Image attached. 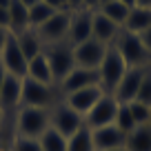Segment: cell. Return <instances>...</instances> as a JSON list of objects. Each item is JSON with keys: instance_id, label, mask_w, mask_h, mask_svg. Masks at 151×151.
I'll use <instances>...</instances> for the list:
<instances>
[{"instance_id": "obj_15", "label": "cell", "mask_w": 151, "mask_h": 151, "mask_svg": "<svg viewBox=\"0 0 151 151\" xmlns=\"http://www.w3.org/2000/svg\"><path fill=\"white\" fill-rule=\"evenodd\" d=\"M93 131V145L96 151H111V149H120L127 142V133L120 131L116 124H107L100 129H91Z\"/></svg>"}, {"instance_id": "obj_14", "label": "cell", "mask_w": 151, "mask_h": 151, "mask_svg": "<svg viewBox=\"0 0 151 151\" xmlns=\"http://www.w3.org/2000/svg\"><path fill=\"white\" fill-rule=\"evenodd\" d=\"M91 22H93V11H87V9H78L71 14V24H69V40L71 45H80L85 40L91 38Z\"/></svg>"}, {"instance_id": "obj_16", "label": "cell", "mask_w": 151, "mask_h": 151, "mask_svg": "<svg viewBox=\"0 0 151 151\" xmlns=\"http://www.w3.org/2000/svg\"><path fill=\"white\" fill-rule=\"evenodd\" d=\"M120 29L116 22L107 18L102 11H93V22H91V38L100 40L102 45H113L116 42V38H118Z\"/></svg>"}, {"instance_id": "obj_23", "label": "cell", "mask_w": 151, "mask_h": 151, "mask_svg": "<svg viewBox=\"0 0 151 151\" xmlns=\"http://www.w3.org/2000/svg\"><path fill=\"white\" fill-rule=\"evenodd\" d=\"M42 151H67V138L62 133H58L53 127H49L42 136L38 138Z\"/></svg>"}, {"instance_id": "obj_22", "label": "cell", "mask_w": 151, "mask_h": 151, "mask_svg": "<svg viewBox=\"0 0 151 151\" xmlns=\"http://www.w3.org/2000/svg\"><path fill=\"white\" fill-rule=\"evenodd\" d=\"M29 29V7H24L22 2L14 0L9 7V31L20 33Z\"/></svg>"}, {"instance_id": "obj_1", "label": "cell", "mask_w": 151, "mask_h": 151, "mask_svg": "<svg viewBox=\"0 0 151 151\" xmlns=\"http://www.w3.org/2000/svg\"><path fill=\"white\" fill-rule=\"evenodd\" d=\"M113 47L120 51V56L124 58L127 67H149L151 65V53L147 51V47L142 45V40H140L138 33H131V31H127V29H120Z\"/></svg>"}, {"instance_id": "obj_29", "label": "cell", "mask_w": 151, "mask_h": 151, "mask_svg": "<svg viewBox=\"0 0 151 151\" xmlns=\"http://www.w3.org/2000/svg\"><path fill=\"white\" fill-rule=\"evenodd\" d=\"M136 100L151 107V69L149 67H147V71H145V78H142V82H140V89H138Z\"/></svg>"}, {"instance_id": "obj_35", "label": "cell", "mask_w": 151, "mask_h": 151, "mask_svg": "<svg viewBox=\"0 0 151 151\" xmlns=\"http://www.w3.org/2000/svg\"><path fill=\"white\" fill-rule=\"evenodd\" d=\"M7 69H5V65H2V60H0V89H2V85H5V80H7Z\"/></svg>"}, {"instance_id": "obj_38", "label": "cell", "mask_w": 151, "mask_h": 151, "mask_svg": "<svg viewBox=\"0 0 151 151\" xmlns=\"http://www.w3.org/2000/svg\"><path fill=\"white\" fill-rule=\"evenodd\" d=\"M11 2H14V0H0V7H5V9H9V7H11Z\"/></svg>"}, {"instance_id": "obj_13", "label": "cell", "mask_w": 151, "mask_h": 151, "mask_svg": "<svg viewBox=\"0 0 151 151\" xmlns=\"http://www.w3.org/2000/svg\"><path fill=\"white\" fill-rule=\"evenodd\" d=\"M104 96V89L100 85L96 87H87V89H78L73 93H67V104H69L73 111H78L80 116H87L91 111L96 102Z\"/></svg>"}, {"instance_id": "obj_27", "label": "cell", "mask_w": 151, "mask_h": 151, "mask_svg": "<svg viewBox=\"0 0 151 151\" xmlns=\"http://www.w3.org/2000/svg\"><path fill=\"white\" fill-rule=\"evenodd\" d=\"M129 111H131L133 120H136V124H147L151 118V107L145 102H138V100H133V102H129Z\"/></svg>"}, {"instance_id": "obj_7", "label": "cell", "mask_w": 151, "mask_h": 151, "mask_svg": "<svg viewBox=\"0 0 151 151\" xmlns=\"http://www.w3.org/2000/svg\"><path fill=\"white\" fill-rule=\"evenodd\" d=\"M0 60H2V65H5V69H7L9 76L27 78L29 60L24 58V53H22V49H20L18 38H16L14 31L9 33V38H7V45H5V49H2V53H0Z\"/></svg>"}, {"instance_id": "obj_32", "label": "cell", "mask_w": 151, "mask_h": 151, "mask_svg": "<svg viewBox=\"0 0 151 151\" xmlns=\"http://www.w3.org/2000/svg\"><path fill=\"white\" fill-rule=\"evenodd\" d=\"M0 27L9 29V9H5V7H0Z\"/></svg>"}, {"instance_id": "obj_4", "label": "cell", "mask_w": 151, "mask_h": 151, "mask_svg": "<svg viewBox=\"0 0 151 151\" xmlns=\"http://www.w3.org/2000/svg\"><path fill=\"white\" fill-rule=\"evenodd\" d=\"M51 127V118H49L47 109L40 107H22L18 111V120H16V131L24 138H40L47 129Z\"/></svg>"}, {"instance_id": "obj_33", "label": "cell", "mask_w": 151, "mask_h": 151, "mask_svg": "<svg viewBox=\"0 0 151 151\" xmlns=\"http://www.w3.org/2000/svg\"><path fill=\"white\" fill-rule=\"evenodd\" d=\"M9 29H2L0 27V53H2V49H5V45H7V38H9Z\"/></svg>"}, {"instance_id": "obj_24", "label": "cell", "mask_w": 151, "mask_h": 151, "mask_svg": "<svg viewBox=\"0 0 151 151\" xmlns=\"http://www.w3.org/2000/svg\"><path fill=\"white\" fill-rule=\"evenodd\" d=\"M98 11H102L104 16H107L111 22H116L118 27H122L124 24V20H127V16H129V7H124L120 0H111V2H107V5H102Z\"/></svg>"}, {"instance_id": "obj_42", "label": "cell", "mask_w": 151, "mask_h": 151, "mask_svg": "<svg viewBox=\"0 0 151 151\" xmlns=\"http://www.w3.org/2000/svg\"><path fill=\"white\" fill-rule=\"evenodd\" d=\"M0 122H2V109H0Z\"/></svg>"}, {"instance_id": "obj_25", "label": "cell", "mask_w": 151, "mask_h": 151, "mask_svg": "<svg viewBox=\"0 0 151 151\" xmlns=\"http://www.w3.org/2000/svg\"><path fill=\"white\" fill-rule=\"evenodd\" d=\"M53 14H56V11H53L49 5H45L42 0H40V2H36L33 7H29V27H31V29H38L40 24L47 22Z\"/></svg>"}, {"instance_id": "obj_21", "label": "cell", "mask_w": 151, "mask_h": 151, "mask_svg": "<svg viewBox=\"0 0 151 151\" xmlns=\"http://www.w3.org/2000/svg\"><path fill=\"white\" fill-rule=\"evenodd\" d=\"M67 151H96L93 131L87 124H82L71 138H67Z\"/></svg>"}, {"instance_id": "obj_26", "label": "cell", "mask_w": 151, "mask_h": 151, "mask_svg": "<svg viewBox=\"0 0 151 151\" xmlns=\"http://www.w3.org/2000/svg\"><path fill=\"white\" fill-rule=\"evenodd\" d=\"M113 124H116L120 131H124V133H131L133 129L138 127L136 120H133V116H131V111H129V104H120L118 107V113H116Z\"/></svg>"}, {"instance_id": "obj_6", "label": "cell", "mask_w": 151, "mask_h": 151, "mask_svg": "<svg viewBox=\"0 0 151 151\" xmlns=\"http://www.w3.org/2000/svg\"><path fill=\"white\" fill-rule=\"evenodd\" d=\"M51 102H53V89H51V85L31 80V78H22V93H20V104H22V107L47 109Z\"/></svg>"}, {"instance_id": "obj_31", "label": "cell", "mask_w": 151, "mask_h": 151, "mask_svg": "<svg viewBox=\"0 0 151 151\" xmlns=\"http://www.w3.org/2000/svg\"><path fill=\"white\" fill-rule=\"evenodd\" d=\"M138 36H140L142 45H145V47H147V51L151 53V27H149V29H145V31H142V33H138Z\"/></svg>"}, {"instance_id": "obj_8", "label": "cell", "mask_w": 151, "mask_h": 151, "mask_svg": "<svg viewBox=\"0 0 151 151\" xmlns=\"http://www.w3.org/2000/svg\"><path fill=\"white\" fill-rule=\"evenodd\" d=\"M69 24H71V11H56V14L45 24H40L36 31H38V36H40L42 42L53 45V42L67 40V36H69Z\"/></svg>"}, {"instance_id": "obj_36", "label": "cell", "mask_w": 151, "mask_h": 151, "mask_svg": "<svg viewBox=\"0 0 151 151\" xmlns=\"http://www.w3.org/2000/svg\"><path fill=\"white\" fill-rule=\"evenodd\" d=\"M124 7H129V9H133V7H138V0H120Z\"/></svg>"}, {"instance_id": "obj_10", "label": "cell", "mask_w": 151, "mask_h": 151, "mask_svg": "<svg viewBox=\"0 0 151 151\" xmlns=\"http://www.w3.org/2000/svg\"><path fill=\"white\" fill-rule=\"evenodd\" d=\"M145 71H147V67H129L111 96L118 100L120 104L133 102L136 96H138V89H140V82H142V78H145Z\"/></svg>"}, {"instance_id": "obj_41", "label": "cell", "mask_w": 151, "mask_h": 151, "mask_svg": "<svg viewBox=\"0 0 151 151\" xmlns=\"http://www.w3.org/2000/svg\"><path fill=\"white\" fill-rule=\"evenodd\" d=\"M111 151H127V149H124V147H120V149H111Z\"/></svg>"}, {"instance_id": "obj_43", "label": "cell", "mask_w": 151, "mask_h": 151, "mask_svg": "<svg viewBox=\"0 0 151 151\" xmlns=\"http://www.w3.org/2000/svg\"><path fill=\"white\" fill-rule=\"evenodd\" d=\"M0 151H7V149H0Z\"/></svg>"}, {"instance_id": "obj_37", "label": "cell", "mask_w": 151, "mask_h": 151, "mask_svg": "<svg viewBox=\"0 0 151 151\" xmlns=\"http://www.w3.org/2000/svg\"><path fill=\"white\" fill-rule=\"evenodd\" d=\"M18 2H22L24 7H33L36 2H40V0H18Z\"/></svg>"}, {"instance_id": "obj_40", "label": "cell", "mask_w": 151, "mask_h": 151, "mask_svg": "<svg viewBox=\"0 0 151 151\" xmlns=\"http://www.w3.org/2000/svg\"><path fill=\"white\" fill-rule=\"evenodd\" d=\"M107 2H111V0H100V7H102V5H107Z\"/></svg>"}, {"instance_id": "obj_12", "label": "cell", "mask_w": 151, "mask_h": 151, "mask_svg": "<svg viewBox=\"0 0 151 151\" xmlns=\"http://www.w3.org/2000/svg\"><path fill=\"white\" fill-rule=\"evenodd\" d=\"M65 93H73L78 89H87V87L100 85V73L98 69H85V67H73L71 73L60 82Z\"/></svg>"}, {"instance_id": "obj_18", "label": "cell", "mask_w": 151, "mask_h": 151, "mask_svg": "<svg viewBox=\"0 0 151 151\" xmlns=\"http://www.w3.org/2000/svg\"><path fill=\"white\" fill-rule=\"evenodd\" d=\"M127 151H151V124H138L131 133H127L124 142Z\"/></svg>"}, {"instance_id": "obj_9", "label": "cell", "mask_w": 151, "mask_h": 151, "mask_svg": "<svg viewBox=\"0 0 151 151\" xmlns=\"http://www.w3.org/2000/svg\"><path fill=\"white\" fill-rule=\"evenodd\" d=\"M109 45H102L96 38H89L85 42L76 45L73 47V60L76 67H85V69H98L100 62H102L104 53H107Z\"/></svg>"}, {"instance_id": "obj_44", "label": "cell", "mask_w": 151, "mask_h": 151, "mask_svg": "<svg viewBox=\"0 0 151 151\" xmlns=\"http://www.w3.org/2000/svg\"><path fill=\"white\" fill-rule=\"evenodd\" d=\"M149 124H151V118H149Z\"/></svg>"}, {"instance_id": "obj_39", "label": "cell", "mask_w": 151, "mask_h": 151, "mask_svg": "<svg viewBox=\"0 0 151 151\" xmlns=\"http://www.w3.org/2000/svg\"><path fill=\"white\" fill-rule=\"evenodd\" d=\"M138 7H151V0H138Z\"/></svg>"}, {"instance_id": "obj_11", "label": "cell", "mask_w": 151, "mask_h": 151, "mask_svg": "<svg viewBox=\"0 0 151 151\" xmlns=\"http://www.w3.org/2000/svg\"><path fill=\"white\" fill-rule=\"evenodd\" d=\"M49 118H51V127L56 129L58 133H62L65 138H71L82 124H85V118H82L78 111H73L69 104H60V107H56Z\"/></svg>"}, {"instance_id": "obj_34", "label": "cell", "mask_w": 151, "mask_h": 151, "mask_svg": "<svg viewBox=\"0 0 151 151\" xmlns=\"http://www.w3.org/2000/svg\"><path fill=\"white\" fill-rule=\"evenodd\" d=\"M85 0H67V5H69V11H78V9H85L82 7Z\"/></svg>"}, {"instance_id": "obj_2", "label": "cell", "mask_w": 151, "mask_h": 151, "mask_svg": "<svg viewBox=\"0 0 151 151\" xmlns=\"http://www.w3.org/2000/svg\"><path fill=\"white\" fill-rule=\"evenodd\" d=\"M127 62L124 58L120 56V51L113 45L107 47V53H104L102 62L98 67V73H100V87L104 89V93H113V89L118 87V82L122 80L124 71H127Z\"/></svg>"}, {"instance_id": "obj_30", "label": "cell", "mask_w": 151, "mask_h": 151, "mask_svg": "<svg viewBox=\"0 0 151 151\" xmlns=\"http://www.w3.org/2000/svg\"><path fill=\"white\" fill-rule=\"evenodd\" d=\"M45 5H49L53 11H69V5H67V0H42Z\"/></svg>"}, {"instance_id": "obj_19", "label": "cell", "mask_w": 151, "mask_h": 151, "mask_svg": "<svg viewBox=\"0 0 151 151\" xmlns=\"http://www.w3.org/2000/svg\"><path fill=\"white\" fill-rule=\"evenodd\" d=\"M16 38H18V45H20V49H22V53H24V58L27 60H31V58H36L38 53H42V40H40V36H38V31L36 29H24V31H20V33H16Z\"/></svg>"}, {"instance_id": "obj_3", "label": "cell", "mask_w": 151, "mask_h": 151, "mask_svg": "<svg viewBox=\"0 0 151 151\" xmlns=\"http://www.w3.org/2000/svg\"><path fill=\"white\" fill-rule=\"evenodd\" d=\"M45 56H47V62L51 67L53 80L62 82L67 76L71 73V69L76 67L73 60V45L69 40H62V42H53L45 47Z\"/></svg>"}, {"instance_id": "obj_20", "label": "cell", "mask_w": 151, "mask_h": 151, "mask_svg": "<svg viewBox=\"0 0 151 151\" xmlns=\"http://www.w3.org/2000/svg\"><path fill=\"white\" fill-rule=\"evenodd\" d=\"M149 27H151V7H133L122 24V29L131 33H142Z\"/></svg>"}, {"instance_id": "obj_28", "label": "cell", "mask_w": 151, "mask_h": 151, "mask_svg": "<svg viewBox=\"0 0 151 151\" xmlns=\"http://www.w3.org/2000/svg\"><path fill=\"white\" fill-rule=\"evenodd\" d=\"M11 151H42L38 138H24V136H16V140L11 142Z\"/></svg>"}, {"instance_id": "obj_5", "label": "cell", "mask_w": 151, "mask_h": 151, "mask_svg": "<svg viewBox=\"0 0 151 151\" xmlns=\"http://www.w3.org/2000/svg\"><path fill=\"white\" fill-rule=\"evenodd\" d=\"M120 102L113 98L111 93H104L98 102L91 107V111L85 116V124L89 129H100V127H107V124H113L116 120V113H118Z\"/></svg>"}, {"instance_id": "obj_17", "label": "cell", "mask_w": 151, "mask_h": 151, "mask_svg": "<svg viewBox=\"0 0 151 151\" xmlns=\"http://www.w3.org/2000/svg\"><path fill=\"white\" fill-rule=\"evenodd\" d=\"M27 78L38 82H45V85H51L53 82V73H51V67L47 62V56H45V49L42 53H38L36 58H31L27 65Z\"/></svg>"}]
</instances>
